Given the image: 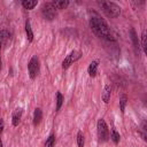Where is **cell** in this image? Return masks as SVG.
I'll use <instances>...</instances> for the list:
<instances>
[{
    "label": "cell",
    "instance_id": "obj_24",
    "mask_svg": "<svg viewBox=\"0 0 147 147\" xmlns=\"http://www.w3.org/2000/svg\"><path fill=\"white\" fill-rule=\"evenodd\" d=\"M0 147H2V141H1V139H0Z\"/></svg>",
    "mask_w": 147,
    "mask_h": 147
},
{
    "label": "cell",
    "instance_id": "obj_23",
    "mask_svg": "<svg viewBox=\"0 0 147 147\" xmlns=\"http://www.w3.org/2000/svg\"><path fill=\"white\" fill-rule=\"evenodd\" d=\"M1 44H0V68H1V64H2V61H1Z\"/></svg>",
    "mask_w": 147,
    "mask_h": 147
},
{
    "label": "cell",
    "instance_id": "obj_18",
    "mask_svg": "<svg viewBox=\"0 0 147 147\" xmlns=\"http://www.w3.org/2000/svg\"><path fill=\"white\" fill-rule=\"evenodd\" d=\"M62 105H63V95L60 92H57L56 93V111H59L61 109Z\"/></svg>",
    "mask_w": 147,
    "mask_h": 147
},
{
    "label": "cell",
    "instance_id": "obj_6",
    "mask_svg": "<svg viewBox=\"0 0 147 147\" xmlns=\"http://www.w3.org/2000/svg\"><path fill=\"white\" fill-rule=\"evenodd\" d=\"M39 69H40L39 59L34 55V56L31 57V60L29 61V64H28V71H29V76H30L31 79H34L38 76Z\"/></svg>",
    "mask_w": 147,
    "mask_h": 147
},
{
    "label": "cell",
    "instance_id": "obj_22",
    "mask_svg": "<svg viewBox=\"0 0 147 147\" xmlns=\"http://www.w3.org/2000/svg\"><path fill=\"white\" fill-rule=\"evenodd\" d=\"M3 126H5V123H3V119H0V133L3 131Z\"/></svg>",
    "mask_w": 147,
    "mask_h": 147
},
{
    "label": "cell",
    "instance_id": "obj_21",
    "mask_svg": "<svg viewBox=\"0 0 147 147\" xmlns=\"http://www.w3.org/2000/svg\"><path fill=\"white\" fill-rule=\"evenodd\" d=\"M84 142H85V140H84L83 133L78 132L77 133V145H78V147H84Z\"/></svg>",
    "mask_w": 147,
    "mask_h": 147
},
{
    "label": "cell",
    "instance_id": "obj_5",
    "mask_svg": "<svg viewBox=\"0 0 147 147\" xmlns=\"http://www.w3.org/2000/svg\"><path fill=\"white\" fill-rule=\"evenodd\" d=\"M82 56H83L82 52H79V51H72V52L69 53V54L64 57V60L62 61V69H68L71 64H74V62L78 61Z\"/></svg>",
    "mask_w": 147,
    "mask_h": 147
},
{
    "label": "cell",
    "instance_id": "obj_15",
    "mask_svg": "<svg viewBox=\"0 0 147 147\" xmlns=\"http://www.w3.org/2000/svg\"><path fill=\"white\" fill-rule=\"evenodd\" d=\"M130 34H131V39H132L133 46H134L136 48H139V40H138V36H137L134 29H131V30H130Z\"/></svg>",
    "mask_w": 147,
    "mask_h": 147
},
{
    "label": "cell",
    "instance_id": "obj_14",
    "mask_svg": "<svg viewBox=\"0 0 147 147\" xmlns=\"http://www.w3.org/2000/svg\"><path fill=\"white\" fill-rule=\"evenodd\" d=\"M126 103H127V96H126V94H121V96H119V108H121V111L122 113H124Z\"/></svg>",
    "mask_w": 147,
    "mask_h": 147
},
{
    "label": "cell",
    "instance_id": "obj_20",
    "mask_svg": "<svg viewBox=\"0 0 147 147\" xmlns=\"http://www.w3.org/2000/svg\"><path fill=\"white\" fill-rule=\"evenodd\" d=\"M146 38H147V36H146V30H144V31H142V34H141V47H142L144 52H146V51H147V42H146Z\"/></svg>",
    "mask_w": 147,
    "mask_h": 147
},
{
    "label": "cell",
    "instance_id": "obj_16",
    "mask_svg": "<svg viewBox=\"0 0 147 147\" xmlns=\"http://www.w3.org/2000/svg\"><path fill=\"white\" fill-rule=\"evenodd\" d=\"M110 138H111V140L114 141V144H118L119 142V139H121V136H119V133L116 131V129H111V133H110Z\"/></svg>",
    "mask_w": 147,
    "mask_h": 147
},
{
    "label": "cell",
    "instance_id": "obj_17",
    "mask_svg": "<svg viewBox=\"0 0 147 147\" xmlns=\"http://www.w3.org/2000/svg\"><path fill=\"white\" fill-rule=\"evenodd\" d=\"M9 38V32L7 30H1L0 31V44L3 45Z\"/></svg>",
    "mask_w": 147,
    "mask_h": 147
},
{
    "label": "cell",
    "instance_id": "obj_11",
    "mask_svg": "<svg viewBox=\"0 0 147 147\" xmlns=\"http://www.w3.org/2000/svg\"><path fill=\"white\" fill-rule=\"evenodd\" d=\"M110 93H111V87L109 85H106L102 92V100L105 103H108L110 100Z\"/></svg>",
    "mask_w": 147,
    "mask_h": 147
},
{
    "label": "cell",
    "instance_id": "obj_4",
    "mask_svg": "<svg viewBox=\"0 0 147 147\" xmlns=\"http://www.w3.org/2000/svg\"><path fill=\"white\" fill-rule=\"evenodd\" d=\"M41 15L45 20H48V21H52V20L55 18L56 9H55V7L53 6L52 2H45L41 6Z\"/></svg>",
    "mask_w": 147,
    "mask_h": 147
},
{
    "label": "cell",
    "instance_id": "obj_13",
    "mask_svg": "<svg viewBox=\"0 0 147 147\" xmlns=\"http://www.w3.org/2000/svg\"><path fill=\"white\" fill-rule=\"evenodd\" d=\"M37 3H38V1H36V0H23L22 1V6L25 9H29V10L33 9L37 6Z\"/></svg>",
    "mask_w": 147,
    "mask_h": 147
},
{
    "label": "cell",
    "instance_id": "obj_8",
    "mask_svg": "<svg viewBox=\"0 0 147 147\" xmlns=\"http://www.w3.org/2000/svg\"><path fill=\"white\" fill-rule=\"evenodd\" d=\"M25 34H26V39L29 42H32L33 41V31H32V28H31V23H30V20H26L25 21Z\"/></svg>",
    "mask_w": 147,
    "mask_h": 147
},
{
    "label": "cell",
    "instance_id": "obj_9",
    "mask_svg": "<svg viewBox=\"0 0 147 147\" xmlns=\"http://www.w3.org/2000/svg\"><path fill=\"white\" fill-rule=\"evenodd\" d=\"M98 65H99V62L98 61H92L90 64H88V68H87V72L91 77H95L96 76V72H98Z\"/></svg>",
    "mask_w": 147,
    "mask_h": 147
},
{
    "label": "cell",
    "instance_id": "obj_10",
    "mask_svg": "<svg viewBox=\"0 0 147 147\" xmlns=\"http://www.w3.org/2000/svg\"><path fill=\"white\" fill-rule=\"evenodd\" d=\"M42 118V111L40 108H36L33 113V125H38L41 122Z\"/></svg>",
    "mask_w": 147,
    "mask_h": 147
},
{
    "label": "cell",
    "instance_id": "obj_7",
    "mask_svg": "<svg viewBox=\"0 0 147 147\" xmlns=\"http://www.w3.org/2000/svg\"><path fill=\"white\" fill-rule=\"evenodd\" d=\"M21 118H22V109L17 108V109L14 110V113L11 115V124L14 126H17L21 122Z\"/></svg>",
    "mask_w": 147,
    "mask_h": 147
},
{
    "label": "cell",
    "instance_id": "obj_1",
    "mask_svg": "<svg viewBox=\"0 0 147 147\" xmlns=\"http://www.w3.org/2000/svg\"><path fill=\"white\" fill-rule=\"evenodd\" d=\"M90 26H91V30L94 32V34L98 36L99 38L106 39V40H115V37H114L113 31L110 30L109 25L99 15L95 14V15L91 16V18H90Z\"/></svg>",
    "mask_w": 147,
    "mask_h": 147
},
{
    "label": "cell",
    "instance_id": "obj_19",
    "mask_svg": "<svg viewBox=\"0 0 147 147\" xmlns=\"http://www.w3.org/2000/svg\"><path fill=\"white\" fill-rule=\"evenodd\" d=\"M54 146H55V136L51 134L45 141V147H54Z\"/></svg>",
    "mask_w": 147,
    "mask_h": 147
},
{
    "label": "cell",
    "instance_id": "obj_2",
    "mask_svg": "<svg viewBox=\"0 0 147 147\" xmlns=\"http://www.w3.org/2000/svg\"><path fill=\"white\" fill-rule=\"evenodd\" d=\"M99 6L109 17H118L121 15V7L111 1H99Z\"/></svg>",
    "mask_w": 147,
    "mask_h": 147
},
{
    "label": "cell",
    "instance_id": "obj_3",
    "mask_svg": "<svg viewBox=\"0 0 147 147\" xmlns=\"http://www.w3.org/2000/svg\"><path fill=\"white\" fill-rule=\"evenodd\" d=\"M96 130H98V138L100 141H107L108 138H109V130H108V126L105 122L103 118H100L98 121V124H96Z\"/></svg>",
    "mask_w": 147,
    "mask_h": 147
},
{
    "label": "cell",
    "instance_id": "obj_12",
    "mask_svg": "<svg viewBox=\"0 0 147 147\" xmlns=\"http://www.w3.org/2000/svg\"><path fill=\"white\" fill-rule=\"evenodd\" d=\"M52 3L55 7V9H64L68 7L69 1L68 0H56V1H52Z\"/></svg>",
    "mask_w": 147,
    "mask_h": 147
}]
</instances>
